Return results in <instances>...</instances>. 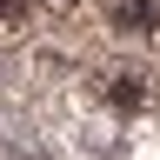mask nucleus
Segmentation results:
<instances>
[{
	"instance_id": "1",
	"label": "nucleus",
	"mask_w": 160,
	"mask_h": 160,
	"mask_svg": "<svg viewBox=\"0 0 160 160\" xmlns=\"http://www.w3.org/2000/svg\"><path fill=\"white\" fill-rule=\"evenodd\" d=\"M107 20L120 33H153L160 27V0H107Z\"/></svg>"
},
{
	"instance_id": "2",
	"label": "nucleus",
	"mask_w": 160,
	"mask_h": 160,
	"mask_svg": "<svg viewBox=\"0 0 160 160\" xmlns=\"http://www.w3.org/2000/svg\"><path fill=\"white\" fill-rule=\"evenodd\" d=\"M107 93H113V107H147L153 100V87H147V73H107Z\"/></svg>"
},
{
	"instance_id": "3",
	"label": "nucleus",
	"mask_w": 160,
	"mask_h": 160,
	"mask_svg": "<svg viewBox=\"0 0 160 160\" xmlns=\"http://www.w3.org/2000/svg\"><path fill=\"white\" fill-rule=\"evenodd\" d=\"M20 13H27V0H0V27H13Z\"/></svg>"
}]
</instances>
